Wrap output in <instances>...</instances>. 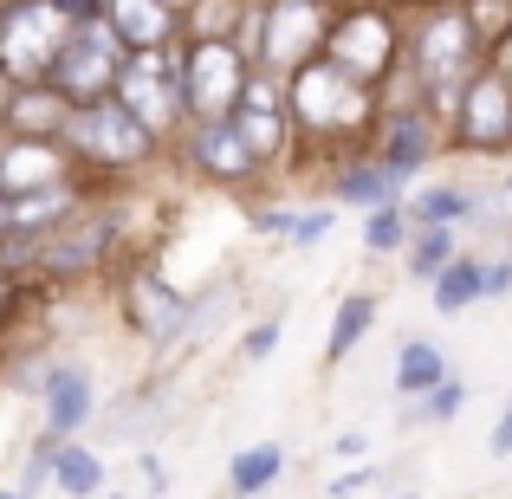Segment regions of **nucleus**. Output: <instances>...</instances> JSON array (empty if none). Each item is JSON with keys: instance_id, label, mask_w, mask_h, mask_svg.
<instances>
[{"instance_id": "obj_1", "label": "nucleus", "mask_w": 512, "mask_h": 499, "mask_svg": "<svg viewBox=\"0 0 512 499\" xmlns=\"http://www.w3.org/2000/svg\"><path fill=\"white\" fill-rule=\"evenodd\" d=\"M487 65V39H480L474 13L461 0H441V7H422L409 20V46H402V72H409V91L402 98L428 104V111L448 124L461 91L480 78Z\"/></svg>"}, {"instance_id": "obj_2", "label": "nucleus", "mask_w": 512, "mask_h": 499, "mask_svg": "<svg viewBox=\"0 0 512 499\" xmlns=\"http://www.w3.org/2000/svg\"><path fill=\"white\" fill-rule=\"evenodd\" d=\"M286 98H292L299 143H312V150H350V156H370L376 124H383V111H389L383 91L344 78L331 59H312L305 72H292Z\"/></svg>"}, {"instance_id": "obj_3", "label": "nucleus", "mask_w": 512, "mask_h": 499, "mask_svg": "<svg viewBox=\"0 0 512 499\" xmlns=\"http://www.w3.org/2000/svg\"><path fill=\"white\" fill-rule=\"evenodd\" d=\"M331 13L312 7V0H266V7H247V26H240V46H247L253 72L292 78L325 52Z\"/></svg>"}, {"instance_id": "obj_4", "label": "nucleus", "mask_w": 512, "mask_h": 499, "mask_svg": "<svg viewBox=\"0 0 512 499\" xmlns=\"http://www.w3.org/2000/svg\"><path fill=\"white\" fill-rule=\"evenodd\" d=\"M253 85V59L240 39H182V98H188V130L234 124L240 98Z\"/></svg>"}, {"instance_id": "obj_5", "label": "nucleus", "mask_w": 512, "mask_h": 499, "mask_svg": "<svg viewBox=\"0 0 512 499\" xmlns=\"http://www.w3.org/2000/svg\"><path fill=\"white\" fill-rule=\"evenodd\" d=\"M402 46H409V26L389 7H344V13H331V33H325V52H318V59H331L344 78H357V85L383 91L389 78L402 72Z\"/></svg>"}, {"instance_id": "obj_6", "label": "nucleus", "mask_w": 512, "mask_h": 499, "mask_svg": "<svg viewBox=\"0 0 512 499\" xmlns=\"http://www.w3.org/2000/svg\"><path fill=\"white\" fill-rule=\"evenodd\" d=\"M65 33H72V26H65L59 0H7V7H0V78H7L13 91L52 85Z\"/></svg>"}, {"instance_id": "obj_7", "label": "nucleus", "mask_w": 512, "mask_h": 499, "mask_svg": "<svg viewBox=\"0 0 512 499\" xmlns=\"http://www.w3.org/2000/svg\"><path fill=\"white\" fill-rule=\"evenodd\" d=\"M124 72H130V46L111 33V0H104V20L65 33V52H59L52 85L65 91L72 111H85V104H111L117 85H124Z\"/></svg>"}, {"instance_id": "obj_8", "label": "nucleus", "mask_w": 512, "mask_h": 499, "mask_svg": "<svg viewBox=\"0 0 512 499\" xmlns=\"http://www.w3.org/2000/svg\"><path fill=\"white\" fill-rule=\"evenodd\" d=\"M156 150H163V143H156L117 98L85 104V111H72V124H65V156H72L78 169H98V175H130V169L150 163Z\"/></svg>"}, {"instance_id": "obj_9", "label": "nucleus", "mask_w": 512, "mask_h": 499, "mask_svg": "<svg viewBox=\"0 0 512 499\" xmlns=\"http://www.w3.org/2000/svg\"><path fill=\"white\" fill-rule=\"evenodd\" d=\"M117 104L150 130L156 143H169L175 130L188 137V98H182V46L156 52V59H130L124 85H117Z\"/></svg>"}, {"instance_id": "obj_10", "label": "nucleus", "mask_w": 512, "mask_h": 499, "mask_svg": "<svg viewBox=\"0 0 512 499\" xmlns=\"http://www.w3.org/2000/svg\"><path fill=\"white\" fill-rule=\"evenodd\" d=\"M448 137L467 156H506L512 150V78L480 65V78L461 91V104L448 117Z\"/></svg>"}, {"instance_id": "obj_11", "label": "nucleus", "mask_w": 512, "mask_h": 499, "mask_svg": "<svg viewBox=\"0 0 512 499\" xmlns=\"http://www.w3.org/2000/svg\"><path fill=\"white\" fill-rule=\"evenodd\" d=\"M234 130H240V143H247V150L260 156L266 169H273V163H286V156L299 150V124H292L286 78H273V72H253L247 98H240V111H234Z\"/></svg>"}, {"instance_id": "obj_12", "label": "nucleus", "mask_w": 512, "mask_h": 499, "mask_svg": "<svg viewBox=\"0 0 512 499\" xmlns=\"http://www.w3.org/2000/svg\"><path fill=\"white\" fill-rule=\"evenodd\" d=\"M441 117L428 111V104H415V98H389V111H383V124H376V143H370V156L383 163L396 182H415L422 175V163L441 150Z\"/></svg>"}, {"instance_id": "obj_13", "label": "nucleus", "mask_w": 512, "mask_h": 499, "mask_svg": "<svg viewBox=\"0 0 512 499\" xmlns=\"http://www.w3.org/2000/svg\"><path fill=\"white\" fill-rule=\"evenodd\" d=\"M124 318L143 344H175V337L195 325V299L175 292L156 266H137V273L124 279Z\"/></svg>"}, {"instance_id": "obj_14", "label": "nucleus", "mask_w": 512, "mask_h": 499, "mask_svg": "<svg viewBox=\"0 0 512 499\" xmlns=\"http://www.w3.org/2000/svg\"><path fill=\"white\" fill-rule=\"evenodd\" d=\"M182 156H188V169L201 175V182H214V188H247V182H260L266 163L240 143V130L234 124H214V130H188L182 137Z\"/></svg>"}, {"instance_id": "obj_15", "label": "nucleus", "mask_w": 512, "mask_h": 499, "mask_svg": "<svg viewBox=\"0 0 512 499\" xmlns=\"http://www.w3.org/2000/svg\"><path fill=\"white\" fill-rule=\"evenodd\" d=\"M72 169L78 163L65 156V143H20V137L0 143V195H7V201L65 188V182H72Z\"/></svg>"}, {"instance_id": "obj_16", "label": "nucleus", "mask_w": 512, "mask_h": 499, "mask_svg": "<svg viewBox=\"0 0 512 499\" xmlns=\"http://www.w3.org/2000/svg\"><path fill=\"white\" fill-rule=\"evenodd\" d=\"M111 33L130 46V59L182 46V0H111Z\"/></svg>"}, {"instance_id": "obj_17", "label": "nucleus", "mask_w": 512, "mask_h": 499, "mask_svg": "<svg viewBox=\"0 0 512 499\" xmlns=\"http://www.w3.org/2000/svg\"><path fill=\"white\" fill-rule=\"evenodd\" d=\"M111 240H117V227L104 221V214H78L65 234H52L46 247L33 253V266H39L46 279H78V273H91V266H104Z\"/></svg>"}, {"instance_id": "obj_18", "label": "nucleus", "mask_w": 512, "mask_h": 499, "mask_svg": "<svg viewBox=\"0 0 512 499\" xmlns=\"http://www.w3.org/2000/svg\"><path fill=\"white\" fill-rule=\"evenodd\" d=\"M65 124H72V104L59 85H20L0 104V130L20 143H65Z\"/></svg>"}, {"instance_id": "obj_19", "label": "nucleus", "mask_w": 512, "mask_h": 499, "mask_svg": "<svg viewBox=\"0 0 512 499\" xmlns=\"http://www.w3.org/2000/svg\"><path fill=\"white\" fill-rule=\"evenodd\" d=\"M39 415H46V435L52 441H72L78 428L98 415V396H91V370L85 363H59L39 389Z\"/></svg>"}, {"instance_id": "obj_20", "label": "nucleus", "mask_w": 512, "mask_h": 499, "mask_svg": "<svg viewBox=\"0 0 512 499\" xmlns=\"http://www.w3.org/2000/svg\"><path fill=\"white\" fill-rule=\"evenodd\" d=\"M331 201L338 208H363V214H383V208H402V182L389 175L376 156H357V163H344L338 175H331Z\"/></svg>"}, {"instance_id": "obj_21", "label": "nucleus", "mask_w": 512, "mask_h": 499, "mask_svg": "<svg viewBox=\"0 0 512 499\" xmlns=\"http://www.w3.org/2000/svg\"><path fill=\"white\" fill-rule=\"evenodd\" d=\"M448 376L454 370H448V357H441V344H428V337H409V344H402V357H396V396L428 402Z\"/></svg>"}, {"instance_id": "obj_22", "label": "nucleus", "mask_w": 512, "mask_h": 499, "mask_svg": "<svg viewBox=\"0 0 512 499\" xmlns=\"http://www.w3.org/2000/svg\"><path fill=\"white\" fill-rule=\"evenodd\" d=\"M52 487H59V499H98L104 493V461L91 448H78V441H52Z\"/></svg>"}, {"instance_id": "obj_23", "label": "nucleus", "mask_w": 512, "mask_h": 499, "mask_svg": "<svg viewBox=\"0 0 512 499\" xmlns=\"http://www.w3.org/2000/svg\"><path fill=\"white\" fill-rule=\"evenodd\" d=\"M279 474H286V448H279V441H253V448H240L234 461H227V493L260 499Z\"/></svg>"}, {"instance_id": "obj_24", "label": "nucleus", "mask_w": 512, "mask_h": 499, "mask_svg": "<svg viewBox=\"0 0 512 499\" xmlns=\"http://www.w3.org/2000/svg\"><path fill=\"white\" fill-rule=\"evenodd\" d=\"M376 312H383V305H376V292H344V299H338V318H331V337H325V363H344L350 350L376 331Z\"/></svg>"}, {"instance_id": "obj_25", "label": "nucleus", "mask_w": 512, "mask_h": 499, "mask_svg": "<svg viewBox=\"0 0 512 499\" xmlns=\"http://www.w3.org/2000/svg\"><path fill=\"white\" fill-rule=\"evenodd\" d=\"M402 208H409L415 227H461L467 214H480V195L474 188H422V195H409Z\"/></svg>"}, {"instance_id": "obj_26", "label": "nucleus", "mask_w": 512, "mask_h": 499, "mask_svg": "<svg viewBox=\"0 0 512 499\" xmlns=\"http://www.w3.org/2000/svg\"><path fill=\"white\" fill-rule=\"evenodd\" d=\"M474 299H487V266L461 253V260H454L448 273L435 279V312H441V318H461Z\"/></svg>"}, {"instance_id": "obj_27", "label": "nucleus", "mask_w": 512, "mask_h": 499, "mask_svg": "<svg viewBox=\"0 0 512 499\" xmlns=\"http://www.w3.org/2000/svg\"><path fill=\"white\" fill-rule=\"evenodd\" d=\"M461 260V240H454V227H415V240H409V273L415 279H428L435 286L448 266Z\"/></svg>"}, {"instance_id": "obj_28", "label": "nucleus", "mask_w": 512, "mask_h": 499, "mask_svg": "<svg viewBox=\"0 0 512 499\" xmlns=\"http://www.w3.org/2000/svg\"><path fill=\"white\" fill-rule=\"evenodd\" d=\"M415 240L409 208H383V214H363V247L370 253H402Z\"/></svg>"}, {"instance_id": "obj_29", "label": "nucleus", "mask_w": 512, "mask_h": 499, "mask_svg": "<svg viewBox=\"0 0 512 499\" xmlns=\"http://www.w3.org/2000/svg\"><path fill=\"white\" fill-rule=\"evenodd\" d=\"M279 337H286V318H260V325H247V337H240V357H247V363H266V357H273V350H279Z\"/></svg>"}, {"instance_id": "obj_30", "label": "nucleus", "mask_w": 512, "mask_h": 499, "mask_svg": "<svg viewBox=\"0 0 512 499\" xmlns=\"http://www.w3.org/2000/svg\"><path fill=\"white\" fill-rule=\"evenodd\" d=\"M331 227H338V201H325V208H305L299 227H292V247H318V240H331Z\"/></svg>"}, {"instance_id": "obj_31", "label": "nucleus", "mask_w": 512, "mask_h": 499, "mask_svg": "<svg viewBox=\"0 0 512 499\" xmlns=\"http://www.w3.org/2000/svg\"><path fill=\"white\" fill-rule=\"evenodd\" d=\"M461 409H467V383H461V376H448V383L422 402V422H454Z\"/></svg>"}, {"instance_id": "obj_32", "label": "nucleus", "mask_w": 512, "mask_h": 499, "mask_svg": "<svg viewBox=\"0 0 512 499\" xmlns=\"http://www.w3.org/2000/svg\"><path fill=\"white\" fill-rule=\"evenodd\" d=\"M292 227H299L292 208H260V214H253V234H286L292 240Z\"/></svg>"}, {"instance_id": "obj_33", "label": "nucleus", "mask_w": 512, "mask_h": 499, "mask_svg": "<svg viewBox=\"0 0 512 499\" xmlns=\"http://www.w3.org/2000/svg\"><path fill=\"white\" fill-rule=\"evenodd\" d=\"M363 487H376V467H350L338 487H331V499H350V493H363Z\"/></svg>"}, {"instance_id": "obj_34", "label": "nucleus", "mask_w": 512, "mask_h": 499, "mask_svg": "<svg viewBox=\"0 0 512 499\" xmlns=\"http://www.w3.org/2000/svg\"><path fill=\"white\" fill-rule=\"evenodd\" d=\"M331 454H338V461H363V454H370V441H363L357 428H344V435L331 441Z\"/></svg>"}, {"instance_id": "obj_35", "label": "nucleus", "mask_w": 512, "mask_h": 499, "mask_svg": "<svg viewBox=\"0 0 512 499\" xmlns=\"http://www.w3.org/2000/svg\"><path fill=\"white\" fill-rule=\"evenodd\" d=\"M487 454H493V461H512V409L500 415V428H493V441H487Z\"/></svg>"}, {"instance_id": "obj_36", "label": "nucleus", "mask_w": 512, "mask_h": 499, "mask_svg": "<svg viewBox=\"0 0 512 499\" xmlns=\"http://www.w3.org/2000/svg\"><path fill=\"white\" fill-rule=\"evenodd\" d=\"M506 292H512V260L487 266V299H506Z\"/></svg>"}, {"instance_id": "obj_37", "label": "nucleus", "mask_w": 512, "mask_h": 499, "mask_svg": "<svg viewBox=\"0 0 512 499\" xmlns=\"http://www.w3.org/2000/svg\"><path fill=\"white\" fill-rule=\"evenodd\" d=\"M7 299H13V273L0 266V312H7Z\"/></svg>"}, {"instance_id": "obj_38", "label": "nucleus", "mask_w": 512, "mask_h": 499, "mask_svg": "<svg viewBox=\"0 0 512 499\" xmlns=\"http://www.w3.org/2000/svg\"><path fill=\"white\" fill-rule=\"evenodd\" d=\"M7 91H13V85H7V78H0V104H7Z\"/></svg>"}, {"instance_id": "obj_39", "label": "nucleus", "mask_w": 512, "mask_h": 499, "mask_svg": "<svg viewBox=\"0 0 512 499\" xmlns=\"http://www.w3.org/2000/svg\"><path fill=\"white\" fill-rule=\"evenodd\" d=\"M402 499H422V493H402Z\"/></svg>"}, {"instance_id": "obj_40", "label": "nucleus", "mask_w": 512, "mask_h": 499, "mask_svg": "<svg viewBox=\"0 0 512 499\" xmlns=\"http://www.w3.org/2000/svg\"><path fill=\"white\" fill-rule=\"evenodd\" d=\"M0 499H20V493H0Z\"/></svg>"}, {"instance_id": "obj_41", "label": "nucleus", "mask_w": 512, "mask_h": 499, "mask_svg": "<svg viewBox=\"0 0 512 499\" xmlns=\"http://www.w3.org/2000/svg\"><path fill=\"white\" fill-rule=\"evenodd\" d=\"M150 499H169V493H150Z\"/></svg>"}, {"instance_id": "obj_42", "label": "nucleus", "mask_w": 512, "mask_h": 499, "mask_svg": "<svg viewBox=\"0 0 512 499\" xmlns=\"http://www.w3.org/2000/svg\"><path fill=\"white\" fill-rule=\"evenodd\" d=\"M111 499H124V493H111Z\"/></svg>"}, {"instance_id": "obj_43", "label": "nucleus", "mask_w": 512, "mask_h": 499, "mask_svg": "<svg viewBox=\"0 0 512 499\" xmlns=\"http://www.w3.org/2000/svg\"><path fill=\"white\" fill-rule=\"evenodd\" d=\"M506 409H512V396H506Z\"/></svg>"}]
</instances>
